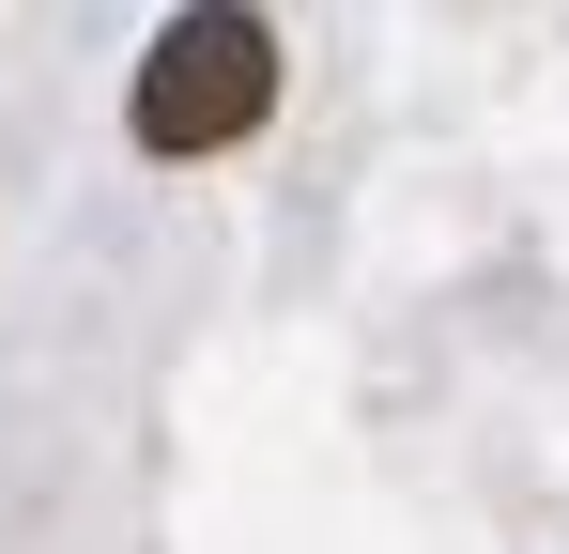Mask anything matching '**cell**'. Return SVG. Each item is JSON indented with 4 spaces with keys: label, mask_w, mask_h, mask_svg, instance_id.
I'll list each match as a JSON object with an SVG mask.
<instances>
[{
    "label": "cell",
    "mask_w": 569,
    "mask_h": 554,
    "mask_svg": "<svg viewBox=\"0 0 569 554\" xmlns=\"http://www.w3.org/2000/svg\"><path fill=\"white\" fill-rule=\"evenodd\" d=\"M278 108V31L262 16H170V47L139 62V155H231Z\"/></svg>",
    "instance_id": "1"
}]
</instances>
